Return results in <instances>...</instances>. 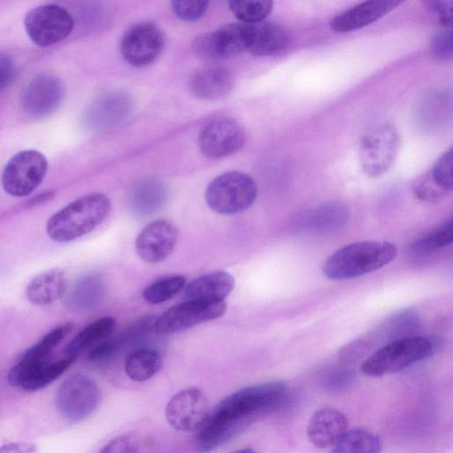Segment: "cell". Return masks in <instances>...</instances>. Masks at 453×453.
<instances>
[{
  "label": "cell",
  "instance_id": "obj_1",
  "mask_svg": "<svg viewBox=\"0 0 453 453\" xmlns=\"http://www.w3.org/2000/svg\"><path fill=\"white\" fill-rule=\"evenodd\" d=\"M286 385L270 381L239 389L222 399L197 431L195 446L208 453L231 439L256 415L276 408L286 395Z\"/></svg>",
  "mask_w": 453,
  "mask_h": 453
},
{
  "label": "cell",
  "instance_id": "obj_2",
  "mask_svg": "<svg viewBox=\"0 0 453 453\" xmlns=\"http://www.w3.org/2000/svg\"><path fill=\"white\" fill-rule=\"evenodd\" d=\"M111 203L102 193L81 196L53 214L46 225L48 236L57 242H68L98 226L110 214Z\"/></svg>",
  "mask_w": 453,
  "mask_h": 453
},
{
  "label": "cell",
  "instance_id": "obj_3",
  "mask_svg": "<svg viewBox=\"0 0 453 453\" xmlns=\"http://www.w3.org/2000/svg\"><path fill=\"white\" fill-rule=\"evenodd\" d=\"M397 248L389 242L364 241L345 245L327 257L322 266L330 280H347L376 271L393 261Z\"/></svg>",
  "mask_w": 453,
  "mask_h": 453
},
{
  "label": "cell",
  "instance_id": "obj_4",
  "mask_svg": "<svg viewBox=\"0 0 453 453\" xmlns=\"http://www.w3.org/2000/svg\"><path fill=\"white\" fill-rule=\"evenodd\" d=\"M434 349L433 342L426 337L395 340L370 356L362 364L361 371L374 377L397 372L426 359Z\"/></svg>",
  "mask_w": 453,
  "mask_h": 453
},
{
  "label": "cell",
  "instance_id": "obj_5",
  "mask_svg": "<svg viewBox=\"0 0 453 453\" xmlns=\"http://www.w3.org/2000/svg\"><path fill=\"white\" fill-rule=\"evenodd\" d=\"M257 195V187L252 177L232 171L219 175L209 183L205 200L213 211L233 215L249 209Z\"/></svg>",
  "mask_w": 453,
  "mask_h": 453
},
{
  "label": "cell",
  "instance_id": "obj_6",
  "mask_svg": "<svg viewBox=\"0 0 453 453\" xmlns=\"http://www.w3.org/2000/svg\"><path fill=\"white\" fill-rule=\"evenodd\" d=\"M400 148V134L391 123L384 122L370 128L359 145V161L363 172L376 178L386 173L395 163Z\"/></svg>",
  "mask_w": 453,
  "mask_h": 453
},
{
  "label": "cell",
  "instance_id": "obj_7",
  "mask_svg": "<svg viewBox=\"0 0 453 453\" xmlns=\"http://www.w3.org/2000/svg\"><path fill=\"white\" fill-rule=\"evenodd\" d=\"M101 392L96 382L83 373L67 377L56 394L58 412L70 422L88 418L98 406Z\"/></svg>",
  "mask_w": 453,
  "mask_h": 453
},
{
  "label": "cell",
  "instance_id": "obj_8",
  "mask_svg": "<svg viewBox=\"0 0 453 453\" xmlns=\"http://www.w3.org/2000/svg\"><path fill=\"white\" fill-rule=\"evenodd\" d=\"M47 170L48 161L43 154L35 150L19 151L5 165L2 186L12 196H26L41 184Z\"/></svg>",
  "mask_w": 453,
  "mask_h": 453
},
{
  "label": "cell",
  "instance_id": "obj_9",
  "mask_svg": "<svg viewBox=\"0 0 453 453\" xmlns=\"http://www.w3.org/2000/svg\"><path fill=\"white\" fill-rule=\"evenodd\" d=\"M73 24L70 12L53 4L35 7L24 18V27L28 37L41 47L55 44L66 38Z\"/></svg>",
  "mask_w": 453,
  "mask_h": 453
},
{
  "label": "cell",
  "instance_id": "obj_10",
  "mask_svg": "<svg viewBox=\"0 0 453 453\" xmlns=\"http://www.w3.org/2000/svg\"><path fill=\"white\" fill-rule=\"evenodd\" d=\"M226 309L225 301L187 300L163 313L155 323V330L159 334H176L220 318Z\"/></svg>",
  "mask_w": 453,
  "mask_h": 453
},
{
  "label": "cell",
  "instance_id": "obj_11",
  "mask_svg": "<svg viewBox=\"0 0 453 453\" xmlns=\"http://www.w3.org/2000/svg\"><path fill=\"white\" fill-rule=\"evenodd\" d=\"M75 359L64 356L58 360L21 356L11 368L7 380L12 387L36 391L47 387L63 374Z\"/></svg>",
  "mask_w": 453,
  "mask_h": 453
},
{
  "label": "cell",
  "instance_id": "obj_12",
  "mask_svg": "<svg viewBox=\"0 0 453 453\" xmlns=\"http://www.w3.org/2000/svg\"><path fill=\"white\" fill-rule=\"evenodd\" d=\"M65 94V85L60 78L51 73H41L33 78L23 89L21 108L28 117L42 119L58 109Z\"/></svg>",
  "mask_w": 453,
  "mask_h": 453
},
{
  "label": "cell",
  "instance_id": "obj_13",
  "mask_svg": "<svg viewBox=\"0 0 453 453\" xmlns=\"http://www.w3.org/2000/svg\"><path fill=\"white\" fill-rule=\"evenodd\" d=\"M247 24H229L196 36L192 49L200 59L213 62L247 50Z\"/></svg>",
  "mask_w": 453,
  "mask_h": 453
},
{
  "label": "cell",
  "instance_id": "obj_14",
  "mask_svg": "<svg viewBox=\"0 0 453 453\" xmlns=\"http://www.w3.org/2000/svg\"><path fill=\"white\" fill-rule=\"evenodd\" d=\"M198 147L210 158H221L240 150L245 143L243 127L234 119L218 118L204 125L198 134Z\"/></svg>",
  "mask_w": 453,
  "mask_h": 453
},
{
  "label": "cell",
  "instance_id": "obj_15",
  "mask_svg": "<svg viewBox=\"0 0 453 453\" xmlns=\"http://www.w3.org/2000/svg\"><path fill=\"white\" fill-rule=\"evenodd\" d=\"M208 400L198 388L191 387L176 393L167 403L165 415L176 430L198 431L209 415Z\"/></svg>",
  "mask_w": 453,
  "mask_h": 453
},
{
  "label": "cell",
  "instance_id": "obj_16",
  "mask_svg": "<svg viewBox=\"0 0 453 453\" xmlns=\"http://www.w3.org/2000/svg\"><path fill=\"white\" fill-rule=\"evenodd\" d=\"M165 46L164 34L153 23L142 22L131 27L123 35L120 51L133 66L142 67L153 63Z\"/></svg>",
  "mask_w": 453,
  "mask_h": 453
},
{
  "label": "cell",
  "instance_id": "obj_17",
  "mask_svg": "<svg viewBox=\"0 0 453 453\" xmlns=\"http://www.w3.org/2000/svg\"><path fill=\"white\" fill-rule=\"evenodd\" d=\"M179 238L177 226L168 219L148 224L138 234L135 250L139 257L150 264L164 261L173 251Z\"/></svg>",
  "mask_w": 453,
  "mask_h": 453
},
{
  "label": "cell",
  "instance_id": "obj_18",
  "mask_svg": "<svg viewBox=\"0 0 453 453\" xmlns=\"http://www.w3.org/2000/svg\"><path fill=\"white\" fill-rule=\"evenodd\" d=\"M399 1H366L338 14L330 21L332 30L347 33L366 27L381 19L394 9Z\"/></svg>",
  "mask_w": 453,
  "mask_h": 453
},
{
  "label": "cell",
  "instance_id": "obj_19",
  "mask_svg": "<svg viewBox=\"0 0 453 453\" xmlns=\"http://www.w3.org/2000/svg\"><path fill=\"white\" fill-rule=\"evenodd\" d=\"M348 419L340 411L323 408L310 418L307 437L311 443L319 449L334 446L347 432Z\"/></svg>",
  "mask_w": 453,
  "mask_h": 453
},
{
  "label": "cell",
  "instance_id": "obj_20",
  "mask_svg": "<svg viewBox=\"0 0 453 453\" xmlns=\"http://www.w3.org/2000/svg\"><path fill=\"white\" fill-rule=\"evenodd\" d=\"M130 100L125 95L113 93L95 100L84 114V121L91 129H104L125 119L130 111Z\"/></svg>",
  "mask_w": 453,
  "mask_h": 453
},
{
  "label": "cell",
  "instance_id": "obj_21",
  "mask_svg": "<svg viewBox=\"0 0 453 453\" xmlns=\"http://www.w3.org/2000/svg\"><path fill=\"white\" fill-rule=\"evenodd\" d=\"M248 26L247 50L257 56L274 55L289 43V35L281 26L261 21Z\"/></svg>",
  "mask_w": 453,
  "mask_h": 453
},
{
  "label": "cell",
  "instance_id": "obj_22",
  "mask_svg": "<svg viewBox=\"0 0 453 453\" xmlns=\"http://www.w3.org/2000/svg\"><path fill=\"white\" fill-rule=\"evenodd\" d=\"M235 280L227 272L217 271L203 274L184 288V295L188 300L196 301H224L233 291Z\"/></svg>",
  "mask_w": 453,
  "mask_h": 453
},
{
  "label": "cell",
  "instance_id": "obj_23",
  "mask_svg": "<svg viewBox=\"0 0 453 453\" xmlns=\"http://www.w3.org/2000/svg\"><path fill=\"white\" fill-rule=\"evenodd\" d=\"M233 86L232 73L221 66L204 67L197 71L190 81V88L193 94L206 100H215L226 96Z\"/></svg>",
  "mask_w": 453,
  "mask_h": 453
},
{
  "label": "cell",
  "instance_id": "obj_24",
  "mask_svg": "<svg viewBox=\"0 0 453 453\" xmlns=\"http://www.w3.org/2000/svg\"><path fill=\"white\" fill-rule=\"evenodd\" d=\"M66 288L65 276L59 269H51L37 274L27 284V300L39 306L50 304L61 298Z\"/></svg>",
  "mask_w": 453,
  "mask_h": 453
},
{
  "label": "cell",
  "instance_id": "obj_25",
  "mask_svg": "<svg viewBox=\"0 0 453 453\" xmlns=\"http://www.w3.org/2000/svg\"><path fill=\"white\" fill-rule=\"evenodd\" d=\"M116 320L112 317L99 319L82 329L65 346L64 355L76 359L83 351L95 347L114 330Z\"/></svg>",
  "mask_w": 453,
  "mask_h": 453
},
{
  "label": "cell",
  "instance_id": "obj_26",
  "mask_svg": "<svg viewBox=\"0 0 453 453\" xmlns=\"http://www.w3.org/2000/svg\"><path fill=\"white\" fill-rule=\"evenodd\" d=\"M163 366V357L156 349H140L128 354L125 360V372L134 381H144Z\"/></svg>",
  "mask_w": 453,
  "mask_h": 453
},
{
  "label": "cell",
  "instance_id": "obj_27",
  "mask_svg": "<svg viewBox=\"0 0 453 453\" xmlns=\"http://www.w3.org/2000/svg\"><path fill=\"white\" fill-rule=\"evenodd\" d=\"M380 441L371 431L357 428L347 431L333 446L330 453H380Z\"/></svg>",
  "mask_w": 453,
  "mask_h": 453
},
{
  "label": "cell",
  "instance_id": "obj_28",
  "mask_svg": "<svg viewBox=\"0 0 453 453\" xmlns=\"http://www.w3.org/2000/svg\"><path fill=\"white\" fill-rule=\"evenodd\" d=\"M101 287L96 277L87 276L81 279L66 295L67 307L78 311L91 309L100 296Z\"/></svg>",
  "mask_w": 453,
  "mask_h": 453
},
{
  "label": "cell",
  "instance_id": "obj_29",
  "mask_svg": "<svg viewBox=\"0 0 453 453\" xmlns=\"http://www.w3.org/2000/svg\"><path fill=\"white\" fill-rule=\"evenodd\" d=\"M452 240L453 220L449 219L410 244L409 251L416 256H423L449 245Z\"/></svg>",
  "mask_w": 453,
  "mask_h": 453
},
{
  "label": "cell",
  "instance_id": "obj_30",
  "mask_svg": "<svg viewBox=\"0 0 453 453\" xmlns=\"http://www.w3.org/2000/svg\"><path fill=\"white\" fill-rule=\"evenodd\" d=\"M186 286V279L174 275L158 280L148 285L143 292V300L150 304H158L173 298Z\"/></svg>",
  "mask_w": 453,
  "mask_h": 453
},
{
  "label": "cell",
  "instance_id": "obj_31",
  "mask_svg": "<svg viewBox=\"0 0 453 453\" xmlns=\"http://www.w3.org/2000/svg\"><path fill=\"white\" fill-rule=\"evenodd\" d=\"M228 4L238 19L255 24L264 21L272 12L273 3L269 0H235L228 2Z\"/></svg>",
  "mask_w": 453,
  "mask_h": 453
},
{
  "label": "cell",
  "instance_id": "obj_32",
  "mask_svg": "<svg viewBox=\"0 0 453 453\" xmlns=\"http://www.w3.org/2000/svg\"><path fill=\"white\" fill-rule=\"evenodd\" d=\"M165 198V189L160 182L150 180L140 183L134 194V203L143 213L157 209Z\"/></svg>",
  "mask_w": 453,
  "mask_h": 453
},
{
  "label": "cell",
  "instance_id": "obj_33",
  "mask_svg": "<svg viewBox=\"0 0 453 453\" xmlns=\"http://www.w3.org/2000/svg\"><path fill=\"white\" fill-rule=\"evenodd\" d=\"M70 330L71 326L69 324H64L53 328L22 355L34 358H50L54 349L63 341Z\"/></svg>",
  "mask_w": 453,
  "mask_h": 453
},
{
  "label": "cell",
  "instance_id": "obj_34",
  "mask_svg": "<svg viewBox=\"0 0 453 453\" xmlns=\"http://www.w3.org/2000/svg\"><path fill=\"white\" fill-rule=\"evenodd\" d=\"M411 188L417 198L427 203L439 202L449 193L434 181L430 172L418 176L413 180Z\"/></svg>",
  "mask_w": 453,
  "mask_h": 453
},
{
  "label": "cell",
  "instance_id": "obj_35",
  "mask_svg": "<svg viewBox=\"0 0 453 453\" xmlns=\"http://www.w3.org/2000/svg\"><path fill=\"white\" fill-rule=\"evenodd\" d=\"M452 149L445 151L429 171L434 181L448 192L453 188Z\"/></svg>",
  "mask_w": 453,
  "mask_h": 453
},
{
  "label": "cell",
  "instance_id": "obj_36",
  "mask_svg": "<svg viewBox=\"0 0 453 453\" xmlns=\"http://www.w3.org/2000/svg\"><path fill=\"white\" fill-rule=\"evenodd\" d=\"M208 4V1L203 0H179L172 2V9L180 19L194 21L204 14Z\"/></svg>",
  "mask_w": 453,
  "mask_h": 453
},
{
  "label": "cell",
  "instance_id": "obj_37",
  "mask_svg": "<svg viewBox=\"0 0 453 453\" xmlns=\"http://www.w3.org/2000/svg\"><path fill=\"white\" fill-rule=\"evenodd\" d=\"M431 50L438 58H451L453 52L451 28H446L445 30L437 33L432 38Z\"/></svg>",
  "mask_w": 453,
  "mask_h": 453
},
{
  "label": "cell",
  "instance_id": "obj_38",
  "mask_svg": "<svg viewBox=\"0 0 453 453\" xmlns=\"http://www.w3.org/2000/svg\"><path fill=\"white\" fill-rule=\"evenodd\" d=\"M138 449L135 438L122 434L111 440L98 453H138Z\"/></svg>",
  "mask_w": 453,
  "mask_h": 453
},
{
  "label": "cell",
  "instance_id": "obj_39",
  "mask_svg": "<svg viewBox=\"0 0 453 453\" xmlns=\"http://www.w3.org/2000/svg\"><path fill=\"white\" fill-rule=\"evenodd\" d=\"M428 7L445 28H451L453 21V3L451 1H429Z\"/></svg>",
  "mask_w": 453,
  "mask_h": 453
},
{
  "label": "cell",
  "instance_id": "obj_40",
  "mask_svg": "<svg viewBox=\"0 0 453 453\" xmlns=\"http://www.w3.org/2000/svg\"><path fill=\"white\" fill-rule=\"evenodd\" d=\"M16 66L13 59L0 52V91L8 87L14 80Z\"/></svg>",
  "mask_w": 453,
  "mask_h": 453
},
{
  "label": "cell",
  "instance_id": "obj_41",
  "mask_svg": "<svg viewBox=\"0 0 453 453\" xmlns=\"http://www.w3.org/2000/svg\"><path fill=\"white\" fill-rule=\"evenodd\" d=\"M115 343L112 341H104L96 345L88 353L91 361H101L111 356L115 350Z\"/></svg>",
  "mask_w": 453,
  "mask_h": 453
},
{
  "label": "cell",
  "instance_id": "obj_42",
  "mask_svg": "<svg viewBox=\"0 0 453 453\" xmlns=\"http://www.w3.org/2000/svg\"><path fill=\"white\" fill-rule=\"evenodd\" d=\"M0 453H36V447L32 442H12L0 447Z\"/></svg>",
  "mask_w": 453,
  "mask_h": 453
},
{
  "label": "cell",
  "instance_id": "obj_43",
  "mask_svg": "<svg viewBox=\"0 0 453 453\" xmlns=\"http://www.w3.org/2000/svg\"><path fill=\"white\" fill-rule=\"evenodd\" d=\"M232 453H257L254 449L250 448L242 449Z\"/></svg>",
  "mask_w": 453,
  "mask_h": 453
}]
</instances>
